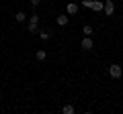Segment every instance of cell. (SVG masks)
Segmentation results:
<instances>
[{
  "label": "cell",
  "instance_id": "6da1fadb",
  "mask_svg": "<svg viewBox=\"0 0 123 114\" xmlns=\"http://www.w3.org/2000/svg\"><path fill=\"white\" fill-rule=\"evenodd\" d=\"M109 75L113 79H119L123 75V69H121V65H117V63H113V65H109Z\"/></svg>",
  "mask_w": 123,
  "mask_h": 114
},
{
  "label": "cell",
  "instance_id": "7a4b0ae2",
  "mask_svg": "<svg viewBox=\"0 0 123 114\" xmlns=\"http://www.w3.org/2000/svg\"><path fill=\"white\" fill-rule=\"evenodd\" d=\"M113 12H115V2H113V0H105V14L111 16Z\"/></svg>",
  "mask_w": 123,
  "mask_h": 114
},
{
  "label": "cell",
  "instance_id": "3957f363",
  "mask_svg": "<svg viewBox=\"0 0 123 114\" xmlns=\"http://www.w3.org/2000/svg\"><path fill=\"white\" fill-rule=\"evenodd\" d=\"M92 47H94V43H92V39H90V37H84V39H82V49H86V51H90Z\"/></svg>",
  "mask_w": 123,
  "mask_h": 114
},
{
  "label": "cell",
  "instance_id": "277c9868",
  "mask_svg": "<svg viewBox=\"0 0 123 114\" xmlns=\"http://www.w3.org/2000/svg\"><path fill=\"white\" fill-rule=\"evenodd\" d=\"M55 21H57V25H60V26H66L68 21H70V16H68V14H57Z\"/></svg>",
  "mask_w": 123,
  "mask_h": 114
},
{
  "label": "cell",
  "instance_id": "5b68a950",
  "mask_svg": "<svg viewBox=\"0 0 123 114\" xmlns=\"http://www.w3.org/2000/svg\"><path fill=\"white\" fill-rule=\"evenodd\" d=\"M35 59H37V61H45V59H47V53H45L43 49H37V53H35Z\"/></svg>",
  "mask_w": 123,
  "mask_h": 114
},
{
  "label": "cell",
  "instance_id": "8992f818",
  "mask_svg": "<svg viewBox=\"0 0 123 114\" xmlns=\"http://www.w3.org/2000/svg\"><path fill=\"white\" fill-rule=\"evenodd\" d=\"M66 12H68V14H76V12H78V4H74V2H70V4L66 6Z\"/></svg>",
  "mask_w": 123,
  "mask_h": 114
},
{
  "label": "cell",
  "instance_id": "52a82bcc",
  "mask_svg": "<svg viewBox=\"0 0 123 114\" xmlns=\"http://www.w3.org/2000/svg\"><path fill=\"white\" fill-rule=\"evenodd\" d=\"M62 114H76V110H74L72 104H66L64 108H62Z\"/></svg>",
  "mask_w": 123,
  "mask_h": 114
},
{
  "label": "cell",
  "instance_id": "ba28073f",
  "mask_svg": "<svg viewBox=\"0 0 123 114\" xmlns=\"http://www.w3.org/2000/svg\"><path fill=\"white\" fill-rule=\"evenodd\" d=\"M103 8H105V6H103V2H101V0H92V10H97V12H101Z\"/></svg>",
  "mask_w": 123,
  "mask_h": 114
},
{
  "label": "cell",
  "instance_id": "9c48e42d",
  "mask_svg": "<svg viewBox=\"0 0 123 114\" xmlns=\"http://www.w3.org/2000/svg\"><path fill=\"white\" fill-rule=\"evenodd\" d=\"M25 18H27V14L23 12V10H21V12H17V14H14V21H17V22H25Z\"/></svg>",
  "mask_w": 123,
  "mask_h": 114
},
{
  "label": "cell",
  "instance_id": "30bf717a",
  "mask_svg": "<svg viewBox=\"0 0 123 114\" xmlns=\"http://www.w3.org/2000/svg\"><path fill=\"white\" fill-rule=\"evenodd\" d=\"M39 37H41L43 41H47L49 37H51V31H47V29H43V31H39Z\"/></svg>",
  "mask_w": 123,
  "mask_h": 114
},
{
  "label": "cell",
  "instance_id": "8fae6325",
  "mask_svg": "<svg viewBox=\"0 0 123 114\" xmlns=\"http://www.w3.org/2000/svg\"><path fill=\"white\" fill-rule=\"evenodd\" d=\"M82 33H84V37H90L92 35V26L90 25H84L82 26Z\"/></svg>",
  "mask_w": 123,
  "mask_h": 114
},
{
  "label": "cell",
  "instance_id": "7c38bea8",
  "mask_svg": "<svg viewBox=\"0 0 123 114\" xmlns=\"http://www.w3.org/2000/svg\"><path fill=\"white\" fill-rule=\"evenodd\" d=\"M27 31H29V33H37V25L29 22V25H27Z\"/></svg>",
  "mask_w": 123,
  "mask_h": 114
},
{
  "label": "cell",
  "instance_id": "4fadbf2b",
  "mask_svg": "<svg viewBox=\"0 0 123 114\" xmlns=\"http://www.w3.org/2000/svg\"><path fill=\"white\" fill-rule=\"evenodd\" d=\"M29 22H33V25H37V22H39V16H37V14H31V16H29Z\"/></svg>",
  "mask_w": 123,
  "mask_h": 114
},
{
  "label": "cell",
  "instance_id": "5bb4252c",
  "mask_svg": "<svg viewBox=\"0 0 123 114\" xmlns=\"http://www.w3.org/2000/svg\"><path fill=\"white\" fill-rule=\"evenodd\" d=\"M82 6L84 8H92V0H82Z\"/></svg>",
  "mask_w": 123,
  "mask_h": 114
},
{
  "label": "cell",
  "instance_id": "9a60e30c",
  "mask_svg": "<svg viewBox=\"0 0 123 114\" xmlns=\"http://www.w3.org/2000/svg\"><path fill=\"white\" fill-rule=\"evenodd\" d=\"M29 2H31V6H33V8H37V6L41 4V0H29Z\"/></svg>",
  "mask_w": 123,
  "mask_h": 114
},
{
  "label": "cell",
  "instance_id": "2e32d148",
  "mask_svg": "<svg viewBox=\"0 0 123 114\" xmlns=\"http://www.w3.org/2000/svg\"><path fill=\"white\" fill-rule=\"evenodd\" d=\"M84 114H90V112H84Z\"/></svg>",
  "mask_w": 123,
  "mask_h": 114
}]
</instances>
